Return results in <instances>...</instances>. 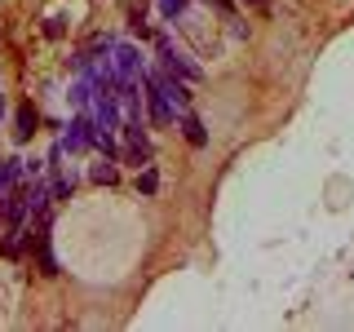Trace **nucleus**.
<instances>
[{
	"mask_svg": "<svg viewBox=\"0 0 354 332\" xmlns=\"http://www.w3.org/2000/svg\"><path fill=\"white\" fill-rule=\"evenodd\" d=\"M36 124H40L36 107H22V111H18V129H14V138H18V142H31V133H36Z\"/></svg>",
	"mask_w": 354,
	"mask_h": 332,
	"instance_id": "obj_7",
	"label": "nucleus"
},
{
	"mask_svg": "<svg viewBox=\"0 0 354 332\" xmlns=\"http://www.w3.org/2000/svg\"><path fill=\"white\" fill-rule=\"evenodd\" d=\"M155 53H160V66H164V71H173V75H182V80H199V75H204V71H199V66L191 62V58H186V53L182 49H177V44L169 40V36H160V40H155Z\"/></svg>",
	"mask_w": 354,
	"mask_h": 332,
	"instance_id": "obj_2",
	"label": "nucleus"
},
{
	"mask_svg": "<svg viewBox=\"0 0 354 332\" xmlns=\"http://www.w3.org/2000/svg\"><path fill=\"white\" fill-rule=\"evenodd\" d=\"M0 116H5V102H0Z\"/></svg>",
	"mask_w": 354,
	"mask_h": 332,
	"instance_id": "obj_13",
	"label": "nucleus"
},
{
	"mask_svg": "<svg viewBox=\"0 0 354 332\" xmlns=\"http://www.w3.org/2000/svg\"><path fill=\"white\" fill-rule=\"evenodd\" d=\"M49 191H53V199H66L75 191V173H62V169H53V177H49Z\"/></svg>",
	"mask_w": 354,
	"mask_h": 332,
	"instance_id": "obj_10",
	"label": "nucleus"
},
{
	"mask_svg": "<svg viewBox=\"0 0 354 332\" xmlns=\"http://www.w3.org/2000/svg\"><path fill=\"white\" fill-rule=\"evenodd\" d=\"M88 177H93L97 186H115V182H120V169H115V160H106V155H102V160L93 164V173H88Z\"/></svg>",
	"mask_w": 354,
	"mask_h": 332,
	"instance_id": "obj_8",
	"label": "nucleus"
},
{
	"mask_svg": "<svg viewBox=\"0 0 354 332\" xmlns=\"http://www.w3.org/2000/svg\"><path fill=\"white\" fill-rule=\"evenodd\" d=\"M155 80H160L164 98H169V102L177 107V116L191 107V80H182V75H173V71H155Z\"/></svg>",
	"mask_w": 354,
	"mask_h": 332,
	"instance_id": "obj_5",
	"label": "nucleus"
},
{
	"mask_svg": "<svg viewBox=\"0 0 354 332\" xmlns=\"http://www.w3.org/2000/svg\"><path fill=\"white\" fill-rule=\"evenodd\" d=\"M177 124H182V133H186V142H191V147H204V142H208L204 124H199V120L191 116V111H182V116H177Z\"/></svg>",
	"mask_w": 354,
	"mask_h": 332,
	"instance_id": "obj_6",
	"label": "nucleus"
},
{
	"mask_svg": "<svg viewBox=\"0 0 354 332\" xmlns=\"http://www.w3.org/2000/svg\"><path fill=\"white\" fill-rule=\"evenodd\" d=\"M93 133H97V129H93V116H88V111H75L71 124L62 129V147L71 151V155H80V151L93 147Z\"/></svg>",
	"mask_w": 354,
	"mask_h": 332,
	"instance_id": "obj_3",
	"label": "nucleus"
},
{
	"mask_svg": "<svg viewBox=\"0 0 354 332\" xmlns=\"http://www.w3.org/2000/svg\"><path fill=\"white\" fill-rule=\"evenodd\" d=\"M111 62H115L120 84H138L142 71H147V66H142V53L133 49V44H115V49H111Z\"/></svg>",
	"mask_w": 354,
	"mask_h": 332,
	"instance_id": "obj_4",
	"label": "nucleus"
},
{
	"mask_svg": "<svg viewBox=\"0 0 354 332\" xmlns=\"http://www.w3.org/2000/svg\"><path fill=\"white\" fill-rule=\"evenodd\" d=\"M93 151H97V155H106V160H124V151H120L115 133H93Z\"/></svg>",
	"mask_w": 354,
	"mask_h": 332,
	"instance_id": "obj_9",
	"label": "nucleus"
},
{
	"mask_svg": "<svg viewBox=\"0 0 354 332\" xmlns=\"http://www.w3.org/2000/svg\"><path fill=\"white\" fill-rule=\"evenodd\" d=\"M155 191H160V173L147 164V169H138V195H155Z\"/></svg>",
	"mask_w": 354,
	"mask_h": 332,
	"instance_id": "obj_11",
	"label": "nucleus"
},
{
	"mask_svg": "<svg viewBox=\"0 0 354 332\" xmlns=\"http://www.w3.org/2000/svg\"><path fill=\"white\" fill-rule=\"evenodd\" d=\"M186 5H191V0H160V14H164V18H177Z\"/></svg>",
	"mask_w": 354,
	"mask_h": 332,
	"instance_id": "obj_12",
	"label": "nucleus"
},
{
	"mask_svg": "<svg viewBox=\"0 0 354 332\" xmlns=\"http://www.w3.org/2000/svg\"><path fill=\"white\" fill-rule=\"evenodd\" d=\"M142 89H147V111H151V124L155 129H169L173 120H177V107L164 98V89H160V80H155V71H142Z\"/></svg>",
	"mask_w": 354,
	"mask_h": 332,
	"instance_id": "obj_1",
	"label": "nucleus"
}]
</instances>
